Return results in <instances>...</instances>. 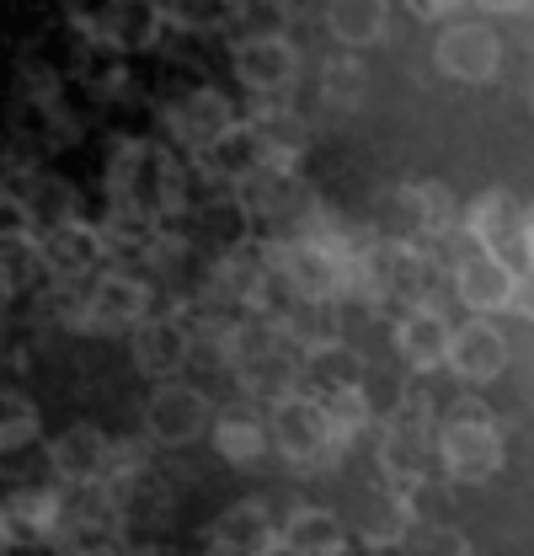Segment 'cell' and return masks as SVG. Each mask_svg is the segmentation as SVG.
<instances>
[{
    "label": "cell",
    "instance_id": "14",
    "mask_svg": "<svg viewBox=\"0 0 534 556\" xmlns=\"http://www.w3.org/2000/svg\"><path fill=\"white\" fill-rule=\"evenodd\" d=\"M385 208L400 214V241H444L466 225V208L460 199L444 188V182H406V188H391L385 193Z\"/></svg>",
    "mask_w": 534,
    "mask_h": 556
},
{
    "label": "cell",
    "instance_id": "15",
    "mask_svg": "<svg viewBox=\"0 0 534 556\" xmlns=\"http://www.w3.org/2000/svg\"><path fill=\"white\" fill-rule=\"evenodd\" d=\"M49 466L69 492H86V486H107L113 482V466H118V444L97 428V422H69L65 433L49 444Z\"/></svg>",
    "mask_w": 534,
    "mask_h": 556
},
{
    "label": "cell",
    "instance_id": "29",
    "mask_svg": "<svg viewBox=\"0 0 534 556\" xmlns=\"http://www.w3.org/2000/svg\"><path fill=\"white\" fill-rule=\"evenodd\" d=\"M364 86H369V70H364L358 54L327 60V65L316 70V86H310L316 113H327V118H347V113L364 102ZM310 124H316V118H310Z\"/></svg>",
    "mask_w": 534,
    "mask_h": 556
},
{
    "label": "cell",
    "instance_id": "21",
    "mask_svg": "<svg viewBox=\"0 0 534 556\" xmlns=\"http://www.w3.org/2000/svg\"><path fill=\"white\" fill-rule=\"evenodd\" d=\"M43 257H49V283H91L107 268V236L97 219L60 225L43 236Z\"/></svg>",
    "mask_w": 534,
    "mask_h": 556
},
{
    "label": "cell",
    "instance_id": "17",
    "mask_svg": "<svg viewBox=\"0 0 534 556\" xmlns=\"http://www.w3.org/2000/svg\"><path fill=\"white\" fill-rule=\"evenodd\" d=\"M129 353H134V369L144 375V380H177L188 364H193V327H188V316H177V311H155L144 327H134L129 332Z\"/></svg>",
    "mask_w": 534,
    "mask_h": 556
},
{
    "label": "cell",
    "instance_id": "3",
    "mask_svg": "<svg viewBox=\"0 0 534 556\" xmlns=\"http://www.w3.org/2000/svg\"><path fill=\"white\" fill-rule=\"evenodd\" d=\"M236 208L257 225L263 241H300L321 219L327 199L310 188L300 166H263L252 182L236 188Z\"/></svg>",
    "mask_w": 534,
    "mask_h": 556
},
{
    "label": "cell",
    "instance_id": "6",
    "mask_svg": "<svg viewBox=\"0 0 534 556\" xmlns=\"http://www.w3.org/2000/svg\"><path fill=\"white\" fill-rule=\"evenodd\" d=\"M230 70L257 102H283L300 86V43L289 33H236Z\"/></svg>",
    "mask_w": 534,
    "mask_h": 556
},
{
    "label": "cell",
    "instance_id": "38",
    "mask_svg": "<svg viewBox=\"0 0 534 556\" xmlns=\"http://www.w3.org/2000/svg\"><path fill=\"white\" fill-rule=\"evenodd\" d=\"M342 556H353V552H342Z\"/></svg>",
    "mask_w": 534,
    "mask_h": 556
},
{
    "label": "cell",
    "instance_id": "13",
    "mask_svg": "<svg viewBox=\"0 0 534 556\" xmlns=\"http://www.w3.org/2000/svg\"><path fill=\"white\" fill-rule=\"evenodd\" d=\"M433 70L449 75V80H466V86H481L503 70V38L492 22L481 16H460L449 22L438 38H433Z\"/></svg>",
    "mask_w": 534,
    "mask_h": 556
},
{
    "label": "cell",
    "instance_id": "23",
    "mask_svg": "<svg viewBox=\"0 0 534 556\" xmlns=\"http://www.w3.org/2000/svg\"><path fill=\"white\" fill-rule=\"evenodd\" d=\"M214 450H219V460H230V466H257L267 450H272V433H267V407L263 402H230L225 413L214 417Z\"/></svg>",
    "mask_w": 534,
    "mask_h": 556
},
{
    "label": "cell",
    "instance_id": "20",
    "mask_svg": "<svg viewBox=\"0 0 534 556\" xmlns=\"http://www.w3.org/2000/svg\"><path fill=\"white\" fill-rule=\"evenodd\" d=\"M455 300L466 305L470 316H497V311H513V289H519V268L492 257V252H470L455 263Z\"/></svg>",
    "mask_w": 534,
    "mask_h": 556
},
{
    "label": "cell",
    "instance_id": "28",
    "mask_svg": "<svg viewBox=\"0 0 534 556\" xmlns=\"http://www.w3.org/2000/svg\"><path fill=\"white\" fill-rule=\"evenodd\" d=\"M347 552V525L332 508L305 503L283 519V556H342Z\"/></svg>",
    "mask_w": 534,
    "mask_h": 556
},
{
    "label": "cell",
    "instance_id": "22",
    "mask_svg": "<svg viewBox=\"0 0 534 556\" xmlns=\"http://www.w3.org/2000/svg\"><path fill=\"white\" fill-rule=\"evenodd\" d=\"M508 338L492 316H470L455 327V348H449V375L466 380V386H492L503 369H508Z\"/></svg>",
    "mask_w": 534,
    "mask_h": 556
},
{
    "label": "cell",
    "instance_id": "2",
    "mask_svg": "<svg viewBox=\"0 0 534 556\" xmlns=\"http://www.w3.org/2000/svg\"><path fill=\"white\" fill-rule=\"evenodd\" d=\"M508 466V439L503 422L486 402L460 396L438 417V471L455 486H486Z\"/></svg>",
    "mask_w": 534,
    "mask_h": 556
},
{
    "label": "cell",
    "instance_id": "16",
    "mask_svg": "<svg viewBox=\"0 0 534 556\" xmlns=\"http://www.w3.org/2000/svg\"><path fill=\"white\" fill-rule=\"evenodd\" d=\"M65 497L54 486H16L0 503V541L5 552H27V546H54L60 525H65Z\"/></svg>",
    "mask_w": 534,
    "mask_h": 556
},
{
    "label": "cell",
    "instance_id": "18",
    "mask_svg": "<svg viewBox=\"0 0 534 556\" xmlns=\"http://www.w3.org/2000/svg\"><path fill=\"white\" fill-rule=\"evenodd\" d=\"M391 343H396L400 364L411 375H433V369H449V348H455V327L438 305H411L400 311L396 327H391Z\"/></svg>",
    "mask_w": 534,
    "mask_h": 556
},
{
    "label": "cell",
    "instance_id": "4",
    "mask_svg": "<svg viewBox=\"0 0 534 556\" xmlns=\"http://www.w3.org/2000/svg\"><path fill=\"white\" fill-rule=\"evenodd\" d=\"M267 433H272V450L283 466H294L300 477H316L321 466L342 460L332 433V417L321 407V396L300 391V396H283L267 407Z\"/></svg>",
    "mask_w": 534,
    "mask_h": 556
},
{
    "label": "cell",
    "instance_id": "34",
    "mask_svg": "<svg viewBox=\"0 0 534 556\" xmlns=\"http://www.w3.org/2000/svg\"><path fill=\"white\" fill-rule=\"evenodd\" d=\"M411 556H475V546H470L466 530H455V525H417V535H411V546H406Z\"/></svg>",
    "mask_w": 534,
    "mask_h": 556
},
{
    "label": "cell",
    "instance_id": "32",
    "mask_svg": "<svg viewBox=\"0 0 534 556\" xmlns=\"http://www.w3.org/2000/svg\"><path fill=\"white\" fill-rule=\"evenodd\" d=\"M321 407L332 417V433H336V450L347 455V444H358L369 428H374V407H369V391H336V396H321Z\"/></svg>",
    "mask_w": 534,
    "mask_h": 556
},
{
    "label": "cell",
    "instance_id": "11",
    "mask_svg": "<svg viewBox=\"0 0 534 556\" xmlns=\"http://www.w3.org/2000/svg\"><path fill=\"white\" fill-rule=\"evenodd\" d=\"M466 236L503 263L530 257V204L508 188H486L466 204Z\"/></svg>",
    "mask_w": 534,
    "mask_h": 556
},
{
    "label": "cell",
    "instance_id": "31",
    "mask_svg": "<svg viewBox=\"0 0 534 556\" xmlns=\"http://www.w3.org/2000/svg\"><path fill=\"white\" fill-rule=\"evenodd\" d=\"M75 86H86L91 97H118L129 86V70H124V54L107 49V43H86L75 49Z\"/></svg>",
    "mask_w": 534,
    "mask_h": 556
},
{
    "label": "cell",
    "instance_id": "26",
    "mask_svg": "<svg viewBox=\"0 0 534 556\" xmlns=\"http://www.w3.org/2000/svg\"><path fill=\"white\" fill-rule=\"evenodd\" d=\"M43 278H49L43 236L27 230V225H5V236H0V289H5V300L33 294Z\"/></svg>",
    "mask_w": 534,
    "mask_h": 556
},
{
    "label": "cell",
    "instance_id": "1",
    "mask_svg": "<svg viewBox=\"0 0 534 556\" xmlns=\"http://www.w3.org/2000/svg\"><path fill=\"white\" fill-rule=\"evenodd\" d=\"M380 486L396 492H422L438 460V402L428 396V386L406 380L396 391V407L380 422Z\"/></svg>",
    "mask_w": 534,
    "mask_h": 556
},
{
    "label": "cell",
    "instance_id": "9",
    "mask_svg": "<svg viewBox=\"0 0 534 556\" xmlns=\"http://www.w3.org/2000/svg\"><path fill=\"white\" fill-rule=\"evenodd\" d=\"M214 402L203 396L199 386L188 380H161L150 396H144V413H139V428L155 450H182L203 439V428H214Z\"/></svg>",
    "mask_w": 534,
    "mask_h": 556
},
{
    "label": "cell",
    "instance_id": "36",
    "mask_svg": "<svg viewBox=\"0 0 534 556\" xmlns=\"http://www.w3.org/2000/svg\"><path fill=\"white\" fill-rule=\"evenodd\" d=\"M530 257H534V208H530Z\"/></svg>",
    "mask_w": 534,
    "mask_h": 556
},
{
    "label": "cell",
    "instance_id": "8",
    "mask_svg": "<svg viewBox=\"0 0 534 556\" xmlns=\"http://www.w3.org/2000/svg\"><path fill=\"white\" fill-rule=\"evenodd\" d=\"M161 124H166V139H171L177 150H188V155L199 161L219 139H230L241 129V113H236V102H230L219 86H188L182 97H171V102L161 108Z\"/></svg>",
    "mask_w": 534,
    "mask_h": 556
},
{
    "label": "cell",
    "instance_id": "37",
    "mask_svg": "<svg viewBox=\"0 0 534 556\" xmlns=\"http://www.w3.org/2000/svg\"><path fill=\"white\" fill-rule=\"evenodd\" d=\"M530 108H534V91H530Z\"/></svg>",
    "mask_w": 534,
    "mask_h": 556
},
{
    "label": "cell",
    "instance_id": "12",
    "mask_svg": "<svg viewBox=\"0 0 534 556\" xmlns=\"http://www.w3.org/2000/svg\"><path fill=\"white\" fill-rule=\"evenodd\" d=\"M150 300H155V283L144 274L102 268L86 283V332H134V327H144L155 316Z\"/></svg>",
    "mask_w": 534,
    "mask_h": 556
},
{
    "label": "cell",
    "instance_id": "10",
    "mask_svg": "<svg viewBox=\"0 0 534 556\" xmlns=\"http://www.w3.org/2000/svg\"><path fill=\"white\" fill-rule=\"evenodd\" d=\"M54 556H134L129 535H124L102 486H86V492L65 497V525L54 535Z\"/></svg>",
    "mask_w": 534,
    "mask_h": 556
},
{
    "label": "cell",
    "instance_id": "25",
    "mask_svg": "<svg viewBox=\"0 0 534 556\" xmlns=\"http://www.w3.org/2000/svg\"><path fill=\"white\" fill-rule=\"evenodd\" d=\"M278 321H283L289 343L300 348L305 358L347 343L342 338V300H289V305H278Z\"/></svg>",
    "mask_w": 534,
    "mask_h": 556
},
{
    "label": "cell",
    "instance_id": "7",
    "mask_svg": "<svg viewBox=\"0 0 534 556\" xmlns=\"http://www.w3.org/2000/svg\"><path fill=\"white\" fill-rule=\"evenodd\" d=\"M5 208L16 214L11 225H27V230H38V236H49V230H60V225H80L86 219V199H80V188L60 177V172H5Z\"/></svg>",
    "mask_w": 534,
    "mask_h": 556
},
{
    "label": "cell",
    "instance_id": "33",
    "mask_svg": "<svg viewBox=\"0 0 534 556\" xmlns=\"http://www.w3.org/2000/svg\"><path fill=\"white\" fill-rule=\"evenodd\" d=\"M38 433H43V417L33 407V396H22L16 386H5V396H0V450L16 455V450L33 444Z\"/></svg>",
    "mask_w": 534,
    "mask_h": 556
},
{
    "label": "cell",
    "instance_id": "5",
    "mask_svg": "<svg viewBox=\"0 0 534 556\" xmlns=\"http://www.w3.org/2000/svg\"><path fill=\"white\" fill-rule=\"evenodd\" d=\"M272 278L289 289V300H347L353 289V257L332 252L310 236L300 241H263Z\"/></svg>",
    "mask_w": 534,
    "mask_h": 556
},
{
    "label": "cell",
    "instance_id": "27",
    "mask_svg": "<svg viewBox=\"0 0 534 556\" xmlns=\"http://www.w3.org/2000/svg\"><path fill=\"white\" fill-rule=\"evenodd\" d=\"M321 22H327V33L336 43L353 49V54H364V49L391 38V5L385 0H332L321 11Z\"/></svg>",
    "mask_w": 534,
    "mask_h": 556
},
{
    "label": "cell",
    "instance_id": "19",
    "mask_svg": "<svg viewBox=\"0 0 534 556\" xmlns=\"http://www.w3.org/2000/svg\"><path fill=\"white\" fill-rule=\"evenodd\" d=\"M417 497L411 492H396V486H380L364 497L358 519H353V535L364 541V552H406L411 535H417Z\"/></svg>",
    "mask_w": 534,
    "mask_h": 556
},
{
    "label": "cell",
    "instance_id": "35",
    "mask_svg": "<svg viewBox=\"0 0 534 556\" xmlns=\"http://www.w3.org/2000/svg\"><path fill=\"white\" fill-rule=\"evenodd\" d=\"M513 311H519L524 321H534V263H530V268H519V289H513Z\"/></svg>",
    "mask_w": 534,
    "mask_h": 556
},
{
    "label": "cell",
    "instance_id": "30",
    "mask_svg": "<svg viewBox=\"0 0 534 556\" xmlns=\"http://www.w3.org/2000/svg\"><path fill=\"white\" fill-rule=\"evenodd\" d=\"M369 380V364L353 343H336L316 358H305V391L310 396H336V391H358Z\"/></svg>",
    "mask_w": 534,
    "mask_h": 556
},
{
    "label": "cell",
    "instance_id": "24",
    "mask_svg": "<svg viewBox=\"0 0 534 556\" xmlns=\"http://www.w3.org/2000/svg\"><path fill=\"white\" fill-rule=\"evenodd\" d=\"M246 124L263 135L272 166H300V155L310 150V129H316V124L300 113L294 97H283V102H257V108L246 113Z\"/></svg>",
    "mask_w": 534,
    "mask_h": 556
}]
</instances>
